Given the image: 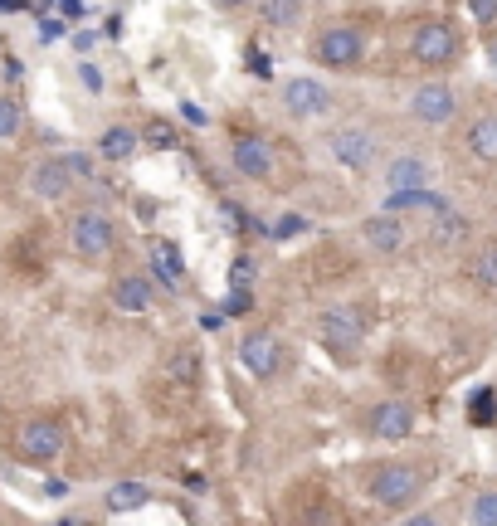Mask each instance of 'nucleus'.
I'll use <instances>...</instances> for the list:
<instances>
[{
  "label": "nucleus",
  "mask_w": 497,
  "mask_h": 526,
  "mask_svg": "<svg viewBox=\"0 0 497 526\" xmlns=\"http://www.w3.org/2000/svg\"><path fill=\"white\" fill-rule=\"evenodd\" d=\"M415 424H420V414H415L410 400H376V405L366 410V434L381 439V444H400V439H410Z\"/></svg>",
  "instance_id": "12"
},
{
  "label": "nucleus",
  "mask_w": 497,
  "mask_h": 526,
  "mask_svg": "<svg viewBox=\"0 0 497 526\" xmlns=\"http://www.w3.org/2000/svg\"><path fill=\"white\" fill-rule=\"evenodd\" d=\"M366 39L371 35L356 20H332V25H322L312 35V59L322 69H332V74H346V69H356L366 59Z\"/></svg>",
  "instance_id": "6"
},
{
  "label": "nucleus",
  "mask_w": 497,
  "mask_h": 526,
  "mask_svg": "<svg viewBox=\"0 0 497 526\" xmlns=\"http://www.w3.org/2000/svg\"><path fill=\"white\" fill-rule=\"evenodd\" d=\"M239 361H244V371L254 380H273L283 371V341H278V332H268V327L244 332L239 337Z\"/></svg>",
  "instance_id": "13"
},
{
  "label": "nucleus",
  "mask_w": 497,
  "mask_h": 526,
  "mask_svg": "<svg viewBox=\"0 0 497 526\" xmlns=\"http://www.w3.org/2000/svg\"><path fill=\"white\" fill-rule=\"evenodd\" d=\"M74 166L64 161V156H44V161H35L30 166V176H25V186H30V195H39V200H49V205H59L69 190H74Z\"/></svg>",
  "instance_id": "16"
},
{
  "label": "nucleus",
  "mask_w": 497,
  "mask_h": 526,
  "mask_svg": "<svg viewBox=\"0 0 497 526\" xmlns=\"http://www.w3.org/2000/svg\"><path fill=\"white\" fill-rule=\"evenodd\" d=\"M459 127V151L473 171H497V103H483L468 117L454 122Z\"/></svg>",
  "instance_id": "7"
},
{
  "label": "nucleus",
  "mask_w": 497,
  "mask_h": 526,
  "mask_svg": "<svg viewBox=\"0 0 497 526\" xmlns=\"http://www.w3.org/2000/svg\"><path fill=\"white\" fill-rule=\"evenodd\" d=\"M468 10L478 25H497V0H468Z\"/></svg>",
  "instance_id": "27"
},
{
  "label": "nucleus",
  "mask_w": 497,
  "mask_h": 526,
  "mask_svg": "<svg viewBox=\"0 0 497 526\" xmlns=\"http://www.w3.org/2000/svg\"><path fill=\"white\" fill-rule=\"evenodd\" d=\"M137 137H142V142H152V147H176V132H171V122H161V117L147 122Z\"/></svg>",
  "instance_id": "26"
},
{
  "label": "nucleus",
  "mask_w": 497,
  "mask_h": 526,
  "mask_svg": "<svg viewBox=\"0 0 497 526\" xmlns=\"http://www.w3.org/2000/svg\"><path fill=\"white\" fill-rule=\"evenodd\" d=\"M468 283L483 293V298H497V234H483L468 244Z\"/></svg>",
  "instance_id": "17"
},
{
  "label": "nucleus",
  "mask_w": 497,
  "mask_h": 526,
  "mask_svg": "<svg viewBox=\"0 0 497 526\" xmlns=\"http://www.w3.org/2000/svg\"><path fill=\"white\" fill-rule=\"evenodd\" d=\"M278 108L293 122H317V117H327L337 108V93H332V83H322L317 74H293L278 88Z\"/></svg>",
  "instance_id": "8"
},
{
  "label": "nucleus",
  "mask_w": 497,
  "mask_h": 526,
  "mask_svg": "<svg viewBox=\"0 0 497 526\" xmlns=\"http://www.w3.org/2000/svg\"><path fill=\"white\" fill-rule=\"evenodd\" d=\"M473 419H478V424L493 419V395H478V400H473Z\"/></svg>",
  "instance_id": "28"
},
{
  "label": "nucleus",
  "mask_w": 497,
  "mask_h": 526,
  "mask_svg": "<svg viewBox=\"0 0 497 526\" xmlns=\"http://www.w3.org/2000/svg\"><path fill=\"white\" fill-rule=\"evenodd\" d=\"M249 69H254V78H268V59L259 49H249Z\"/></svg>",
  "instance_id": "29"
},
{
  "label": "nucleus",
  "mask_w": 497,
  "mask_h": 526,
  "mask_svg": "<svg viewBox=\"0 0 497 526\" xmlns=\"http://www.w3.org/2000/svg\"><path fill=\"white\" fill-rule=\"evenodd\" d=\"M322 147H327V156H332L342 171H351V176H371V171L381 166V156H385L381 132H376L371 122H361V117L332 122L327 137H322Z\"/></svg>",
  "instance_id": "3"
},
{
  "label": "nucleus",
  "mask_w": 497,
  "mask_h": 526,
  "mask_svg": "<svg viewBox=\"0 0 497 526\" xmlns=\"http://www.w3.org/2000/svg\"><path fill=\"white\" fill-rule=\"evenodd\" d=\"M361 244L371 249V254H400L405 244H410V220L405 215H395V210H376V215H366L361 220Z\"/></svg>",
  "instance_id": "15"
},
{
  "label": "nucleus",
  "mask_w": 497,
  "mask_h": 526,
  "mask_svg": "<svg viewBox=\"0 0 497 526\" xmlns=\"http://www.w3.org/2000/svg\"><path fill=\"white\" fill-rule=\"evenodd\" d=\"M69 249H74L83 263H103L117 254V225L113 215L103 210H78L69 220Z\"/></svg>",
  "instance_id": "9"
},
{
  "label": "nucleus",
  "mask_w": 497,
  "mask_h": 526,
  "mask_svg": "<svg viewBox=\"0 0 497 526\" xmlns=\"http://www.w3.org/2000/svg\"><path fill=\"white\" fill-rule=\"evenodd\" d=\"M429 239L439 244V249H463V244H473V220L463 215L459 205H439L434 215H429Z\"/></svg>",
  "instance_id": "18"
},
{
  "label": "nucleus",
  "mask_w": 497,
  "mask_h": 526,
  "mask_svg": "<svg viewBox=\"0 0 497 526\" xmlns=\"http://www.w3.org/2000/svg\"><path fill=\"white\" fill-rule=\"evenodd\" d=\"M152 268H156V278H161L166 288H181L186 263H181V249H176L171 239H152Z\"/></svg>",
  "instance_id": "23"
},
{
  "label": "nucleus",
  "mask_w": 497,
  "mask_h": 526,
  "mask_svg": "<svg viewBox=\"0 0 497 526\" xmlns=\"http://www.w3.org/2000/svg\"><path fill=\"white\" fill-rule=\"evenodd\" d=\"M137 147H142V137H137L127 122H113V127L98 137V151H103L108 161H132V156H137Z\"/></svg>",
  "instance_id": "22"
},
{
  "label": "nucleus",
  "mask_w": 497,
  "mask_h": 526,
  "mask_svg": "<svg viewBox=\"0 0 497 526\" xmlns=\"http://www.w3.org/2000/svg\"><path fill=\"white\" fill-rule=\"evenodd\" d=\"M225 307H230V312H249V298H244V293H230V302H225Z\"/></svg>",
  "instance_id": "34"
},
{
  "label": "nucleus",
  "mask_w": 497,
  "mask_h": 526,
  "mask_svg": "<svg viewBox=\"0 0 497 526\" xmlns=\"http://www.w3.org/2000/svg\"><path fill=\"white\" fill-rule=\"evenodd\" d=\"M264 30H298L307 15V0H254Z\"/></svg>",
  "instance_id": "20"
},
{
  "label": "nucleus",
  "mask_w": 497,
  "mask_h": 526,
  "mask_svg": "<svg viewBox=\"0 0 497 526\" xmlns=\"http://www.w3.org/2000/svg\"><path fill=\"white\" fill-rule=\"evenodd\" d=\"M405 117L415 127H424V132H449L463 117L459 83H449V78H424V83H415L410 98H405Z\"/></svg>",
  "instance_id": "4"
},
{
  "label": "nucleus",
  "mask_w": 497,
  "mask_h": 526,
  "mask_svg": "<svg viewBox=\"0 0 497 526\" xmlns=\"http://www.w3.org/2000/svg\"><path fill=\"white\" fill-rule=\"evenodd\" d=\"M210 5H215V10H230V15H234V10H244V5H254V0H210Z\"/></svg>",
  "instance_id": "33"
},
{
  "label": "nucleus",
  "mask_w": 497,
  "mask_h": 526,
  "mask_svg": "<svg viewBox=\"0 0 497 526\" xmlns=\"http://www.w3.org/2000/svg\"><path fill=\"white\" fill-rule=\"evenodd\" d=\"M108 302H113L117 312H152V278H142V273H122L113 278V288H108Z\"/></svg>",
  "instance_id": "19"
},
{
  "label": "nucleus",
  "mask_w": 497,
  "mask_h": 526,
  "mask_svg": "<svg viewBox=\"0 0 497 526\" xmlns=\"http://www.w3.org/2000/svg\"><path fill=\"white\" fill-rule=\"evenodd\" d=\"M230 161L234 171L244 176V181H273V171H278V156H273V142L259 137V132H234L230 137Z\"/></svg>",
  "instance_id": "11"
},
{
  "label": "nucleus",
  "mask_w": 497,
  "mask_h": 526,
  "mask_svg": "<svg viewBox=\"0 0 497 526\" xmlns=\"http://www.w3.org/2000/svg\"><path fill=\"white\" fill-rule=\"evenodd\" d=\"M298 229H303V220H298V215H288V220L273 229V234H278V239H288V234H298Z\"/></svg>",
  "instance_id": "30"
},
{
  "label": "nucleus",
  "mask_w": 497,
  "mask_h": 526,
  "mask_svg": "<svg viewBox=\"0 0 497 526\" xmlns=\"http://www.w3.org/2000/svg\"><path fill=\"white\" fill-rule=\"evenodd\" d=\"M434 483V463L429 458H385L366 473V497L381 512H410Z\"/></svg>",
  "instance_id": "1"
},
{
  "label": "nucleus",
  "mask_w": 497,
  "mask_h": 526,
  "mask_svg": "<svg viewBox=\"0 0 497 526\" xmlns=\"http://www.w3.org/2000/svg\"><path fill=\"white\" fill-rule=\"evenodd\" d=\"M366 312L356 307V302H332V307H322L317 312V341L337 356V361H356L361 356V346H366Z\"/></svg>",
  "instance_id": "5"
},
{
  "label": "nucleus",
  "mask_w": 497,
  "mask_h": 526,
  "mask_svg": "<svg viewBox=\"0 0 497 526\" xmlns=\"http://www.w3.org/2000/svg\"><path fill=\"white\" fill-rule=\"evenodd\" d=\"M64 444H69V434H64V424L54 414H25L15 424V453L25 463H49V458L64 453Z\"/></svg>",
  "instance_id": "10"
},
{
  "label": "nucleus",
  "mask_w": 497,
  "mask_h": 526,
  "mask_svg": "<svg viewBox=\"0 0 497 526\" xmlns=\"http://www.w3.org/2000/svg\"><path fill=\"white\" fill-rule=\"evenodd\" d=\"M78 74H83V83H88V88H93V93H98V88H103V78H98V69H93V64H83V69H78Z\"/></svg>",
  "instance_id": "31"
},
{
  "label": "nucleus",
  "mask_w": 497,
  "mask_h": 526,
  "mask_svg": "<svg viewBox=\"0 0 497 526\" xmlns=\"http://www.w3.org/2000/svg\"><path fill=\"white\" fill-rule=\"evenodd\" d=\"M147 502H152V488H147V483H113V488L103 492V507L117 512V517H122V512H142Z\"/></svg>",
  "instance_id": "21"
},
{
  "label": "nucleus",
  "mask_w": 497,
  "mask_h": 526,
  "mask_svg": "<svg viewBox=\"0 0 497 526\" xmlns=\"http://www.w3.org/2000/svg\"><path fill=\"white\" fill-rule=\"evenodd\" d=\"M234 278H239V283H249V278H254V263L239 259V263H234Z\"/></svg>",
  "instance_id": "32"
},
{
  "label": "nucleus",
  "mask_w": 497,
  "mask_h": 526,
  "mask_svg": "<svg viewBox=\"0 0 497 526\" xmlns=\"http://www.w3.org/2000/svg\"><path fill=\"white\" fill-rule=\"evenodd\" d=\"M463 522L497 526V483H488V488H478L473 497H468V507H463Z\"/></svg>",
  "instance_id": "24"
},
{
  "label": "nucleus",
  "mask_w": 497,
  "mask_h": 526,
  "mask_svg": "<svg viewBox=\"0 0 497 526\" xmlns=\"http://www.w3.org/2000/svg\"><path fill=\"white\" fill-rule=\"evenodd\" d=\"M405 54L410 64H420L424 74H444L463 59V25L449 15H420L405 30Z\"/></svg>",
  "instance_id": "2"
},
{
  "label": "nucleus",
  "mask_w": 497,
  "mask_h": 526,
  "mask_svg": "<svg viewBox=\"0 0 497 526\" xmlns=\"http://www.w3.org/2000/svg\"><path fill=\"white\" fill-rule=\"evenodd\" d=\"M20 127H25V113H20V103L0 93V142H10V137H20Z\"/></svg>",
  "instance_id": "25"
},
{
  "label": "nucleus",
  "mask_w": 497,
  "mask_h": 526,
  "mask_svg": "<svg viewBox=\"0 0 497 526\" xmlns=\"http://www.w3.org/2000/svg\"><path fill=\"white\" fill-rule=\"evenodd\" d=\"M181 113H186V122H195V127H200V122H205V113H200V108H195V103H186V108H181Z\"/></svg>",
  "instance_id": "35"
},
{
  "label": "nucleus",
  "mask_w": 497,
  "mask_h": 526,
  "mask_svg": "<svg viewBox=\"0 0 497 526\" xmlns=\"http://www.w3.org/2000/svg\"><path fill=\"white\" fill-rule=\"evenodd\" d=\"M376 171H381L385 190H420L434 181V161L424 151H390V156H381Z\"/></svg>",
  "instance_id": "14"
}]
</instances>
